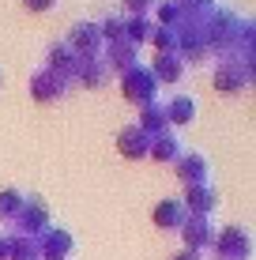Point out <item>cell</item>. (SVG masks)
Wrapping results in <instances>:
<instances>
[{
    "label": "cell",
    "mask_w": 256,
    "mask_h": 260,
    "mask_svg": "<svg viewBox=\"0 0 256 260\" xmlns=\"http://www.w3.org/2000/svg\"><path fill=\"white\" fill-rule=\"evenodd\" d=\"M19 208H23V192H15V189L0 192V222H4L8 215H19Z\"/></svg>",
    "instance_id": "16"
},
{
    "label": "cell",
    "mask_w": 256,
    "mask_h": 260,
    "mask_svg": "<svg viewBox=\"0 0 256 260\" xmlns=\"http://www.w3.org/2000/svg\"><path fill=\"white\" fill-rule=\"evenodd\" d=\"M177 177L185 185H207V177H211V170H207V158L204 155H196V151H185V155L177 158Z\"/></svg>",
    "instance_id": "8"
},
{
    "label": "cell",
    "mask_w": 256,
    "mask_h": 260,
    "mask_svg": "<svg viewBox=\"0 0 256 260\" xmlns=\"http://www.w3.org/2000/svg\"><path fill=\"white\" fill-rule=\"evenodd\" d=\"M162 110H166V124H189V121H196V98L177 94L170 102H162Z\"/></svg>",
    "instance_id": "13"
},
{
    "label": "cell",
    "mask_w": 256,
    "mask_h": 260,
    "mask_svg": "<svg viewBox=\"0 0 256 260\" xmlns=\"http://www.w3.org/2000/svg\"><path fill=\"white\" fill-rule=\"evenodd\" d=\"M181 204H185V211H192V215H211L218 208V196H215V189H211V181H207V185H192Z\"/></svg>",
    "instance_id": "11"
},
{
    "label": "cell",
    "mask_w": 256,
    "mask_h": 260,
    "mask_svg": "<svg viewBox=\"0 0 256 260\" xmlns=\"http://www.w3.org/2000/svg\"><path fill=\"white\" fill-rule=\"evenodd\" d=\"M173 260H200V253H181V256H173Z\"/></svg>",
    "instance_id": "19"
},
{
    "label": "cell",
    "mask_w": 256,
    "mask_h": 260,
    "mask_svg": "<svg viewBox=\"0 0 256 260\" xmlns=\"http://www.w3.org/2000/svg\"><path fill=\"white\" fill-rule=\"evenodd\" d=\"M147 155H155V158H162V162H177V158L185 155L181 151V136L177 132H158V136H151V147H147Z\"/></svg>",
    "instance_id": "12"
},
{
    "label": "cell",
    "mask_w": 256,
    "mask_h": 260,
    "mask_svg": "<svg viewBox=\"0 0 256 260\" xmlns=\"http://www.w3.org/2000/svg\"><path fill=\"white\" fill-rule=\"evenodd\" d=\"M26 8H34V12H46V8H53L57 0H23Z\"/></svg>",
    "instance_id": "18"
},
{
    "label": "cell",
    "mask_w": 256,
    "mask_h": 260,
    "mask_svg": "<svg viewBox=\"0 0 256 260\" xmlns=\"http://www.w3.org/2000/svg\"><path fill=\"white\" fill-rule=\"evenodd\" d=\"M0 83H4V76H0Z\"/></svg>",
    "instance_id": "20"
},
{
    "label": "cell",
    "mask_w": 256,
    "mask_h": 260,
    "mask_svg": "<svg viewBox=\"0 0 256 260\" xmlns=\"http://www.w3.org/2000/svg\"><path fill=\"white\" fill-rule=\"evenodd\" d=\"M38 253H42V260H68L76 253V238L60 226H46L38 234Z\"/></svg>",
    "instance_id": "3"
},
{
    "label": "cell",
    "mask_w": 256,
    "mask_h": 260,
    "mask_svg": "<svg viewBox=\"0 0 256 260\" xmlns=\"http://www.w3.org/2000/svg\"><path fill=\"white\" fill-rule=\"evenodd\" d=\"M72 83H76V79L60 76V72H53V68H38L30 76V94L38 98V102H57V98L68 94V87H72Z\"/></svg>",
    "instance_id": "2"
},
{
    "label": "cell",
    "mask_w": 256,
    "mask_h": 260,
    "mask_svg": "<svg viewBox=\"0 0 256 260\" xmlns=\"http://www.w3.org/2000/svg\"><path fill=\"white\" fill-rule=\"evenodd\" d=\"M185 57L181 53H158V60H155V79H166V83H177V79L185 76Z\"/></svg>",
    "instance_id": "15"
},
{
    "label": "cell",
    "mask_w": 256,
    "mask_h": 260,
    "mask_svg": "<svg viewBox=\"0 0 256 260\" xmlns=\"http://www.w3.org/2000/svg\"><path fill=\"white\" fill-rule=\"evenodd\" d=\"M121 4L128 8V15H147V12L158 4V0H121Z\"/></svg>",
    "instance_id": "17"
},
{
    "label": "cell",
    "mask_w": 256,
    "mask_h": 260,
    "mask_svg": "<svg viewBox=\"0 0 256 260\" xmlns=\"http://www.w3.org/2000/svg\"><path fill=\"white\" fill-rule=\"evenodd\" d=\"M121 91H125L132 102L151 106V102H155V91H158V79H155L151 68L132 64V68H125V76H121Z\"/></svg>",
    "instance_id": "1"
},
{
    "label": "cell",
    "mask_w": 256,
    "mask_h": 260,
    "mask_svg": "<svg viewBox=\"0 0 256 260\" xmlns=\"http://www.w3.org/2000/svg\"><path fill=\"white\" fill-rule=\"evenodd\" d=\"M72 49H76V57H102V49H105L102 26L98 23H76L72 26Z\"/></svg>",
    "instance_id": "6"
},
{
    "label": "cell",
    "mask_w": 256,
    "mask_h": 260,
    "mask_svg": "<svg viewBox=\"0 0 256 260\" xmlns=\"http://www.w3.org/2000/svg\"><path fill=\"white\" fill-rule=\"evenodd\" d=\"M249 83H252V68L241 64V60H234V57H226V64L215 68V87H218V91H226V94L245 91Z\"/></svg>",
    "instance_id": "5"
},
{
    "label": "cell",
    "mask_w": 256,
    "mask_h": 260,
    "mask_svg": "<svg viewBox=\"0 0 256 260\" xmlns=\"http://www.w3.org/2000/svg\"><path fill=\"white\" fill-rule=\"evenodd\" d=\"M76 76H79V83H83V87H102V83H109V79H113V68L105 64L102 57H79Z\"/></svg>",
    "instance_id": "9"
},
{
    "label": "cell",
    "mask_w": 256,
    "mask_h": 260,
    "mask_svg": "<svg viewBox=\"0 0 256 260\" xmlns=\"http://www.w3.org/2000/svg\"><path fill=\"white\" fill-rule=\"evenodd\" d=\"M185 219H189V211H185L181 200H162V204L155 208V222H158L162 230H181Z\"/></svg>",
    "instance_id": "14"
},
{
    "label": "cell",
    "mask_w": 256,
    "mask_h": 260,
    "mask_svg": "<svg viewBox=\"0 0 256 260\" xmlns=\"http://www.w3.org/2000/svg\"><path fill=\"white\" fill-rule=\"evenodd\" d=\"M185 234V245H189V253H200V249H207L211 241H215V226H211V215H189L181 226Z\"/></svg>",
    "instance_id": "7"
},
{
    "label": "cell",
    "mask_w": 256,
    "mask_h": 260,
    "mask_svg": "<svg viewBox=\"0 0 256 260\" xmlns=\"http://www.w3.org/2000/svg\"><path fill=\"white\" fill-rule=\"evenodd\" d=\"M215 249L223 253V260H249L252 241L241 226H223V230H215Z\"/></svg>",
    "instance_id": "4"
},
{
    "label": "cell",
    "mask_w": 256,
    "mask_h": 260,
    "mask_svg": "<svg viewBox=\"0 0 256 260\" xmlns=\"http://www.w3.org/2000/svg\"><path fill=\"white\" fill-rule=\"evenodd\" d=\"M147 147H151V136H147L139 124H128V128H121V136H117V151L125 158H143L147 155Z\"/></svg>",
    "instance_id": "10"
}]
</instances>
